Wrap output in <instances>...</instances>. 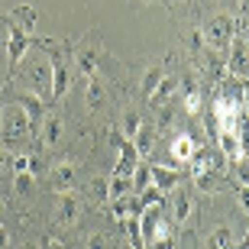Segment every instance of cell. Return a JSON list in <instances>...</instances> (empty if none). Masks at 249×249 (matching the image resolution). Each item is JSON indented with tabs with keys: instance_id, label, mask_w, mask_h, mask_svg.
Returning a JSON list of instances; mask_svg holds the SVG:
<instances>
[{
	"instance_id": "3",
	"label": "cell",
	"mask_w": 249,
	"mask_h": 249,
	"mask_svg": "<svg viewBox=\"0 0 249 249\" xmlns=\"http://www.w3.org/2000/svg\"><path fill=\"white\" fill-rule=\"evenodd\" d=\"M23 84L29 88V94H39V97H46V94L52 91V65H46V62H26Z\"/></svg>"
},
{
	"instance_id": "30",
	"label": "cell",
	"mask_w": 249,
	"mask_h": 249,
	"mask_svg": "<svg viewBox=\"0 0 249 249\" xmlns=\"http://www.w3.org/2000/svg\"><path fill=\"white\" fill-rule=\"evenodd\" d=\"M42 249H65L58 240H52V236H46V243H42Z\"/></svg>"
},
{
	"instance_id": "6",
	"label": "cell",
	"mask_w": 249,
	"mask_h": 249,
	"mask_svg": "<svg viewBox=\"0 0 249 249\" xmlns=\"http://www.w3.org/2000/svg\"><path fill=\"white\" fill-rule=\"evenodd\" d=\"M223 165H227L223 152L220 149H207V146H201L197 152H194V159H191L194 175H197V172H223Z\"/></svg>"
},
{
	"instance_id": "29",
	"label": "cell",
	"mask_w": 249,
	"mask_h": 249,
	"mask_svg": "<svg viewBox=\"0 0 249 249\" xmlns=\"http://www.w3.org/2000/svg\"><path fill=\"white\" fill-rule=\"evenodd\" d=\"M243 110H246V117H249V81L243 84Z\"/></svg>"
},
{
	"instance_id": "15",
	"label": "cell",
	"mask_w": 249,
	"mask_h": 249,
	"mask_svg": "<svg viewBox=\"0 0 249 249\" xmlns=\"http://www.w3.org/2000/svg\"><path fill=\"white\" fill-rule=\"evenodd\" d=\"M46 126H42V146H55L58 139H62V117H55V113H52V117H46Z\"/></svg>"
},
{
	"instance_id": "34",
	"label": "cell",
	"mask_w": 249,
	"mask_h": 249,
	"mask_svg": "<svg viewBox=\"0 0 249 249\" xmlns=\"http://www.w3.org/2000/svg\"><path fill=\"white\" fill-rule=\"evenodd\" d=\"M0 213H3V204H0Z\"/></svg>"
},
{
	"instance_id": "31",
	"label": "cell",
	"mask_w": 249,
	"mask_h": 249,
	"mask_svg": "<svg viewBox=\"0 0 249 249\" xmlns=\"http://www.w3.org/2000/svg\"><path fill=\"white\" fill-rule=\"evenodd\" d=\"M7 165H13V159H10V152L0 149V168H7Z\"/></svg>"
},
{
	"instance_id": "21",
	"label": "cell",
	"mask_w": 249,
	"mask_h": 249,
	"mask_svg": "<svg viewBox=\"0 0 249 249\" xmlns=\"http://www.w3.org/2000/svg\"><path fill=\"white\" fill-rule=\"evenodd\" d=\"M101 104H104V81L101 78H91L88 81V107L91 110H101Z\"/></svg>"
},
{
	"instance_id": "7",
	"label": "cell",
	"mask_w": 249,
	"mask_h": 249,
	"mask_svg": "<svg viewBox=\"0 0 249 249\" xmlns=\"http://www.w3.org/2000/svg\"><path fill=\"white\" fill-rule=\"evenodd\" d=\"M78 194L74 191H65L58 194V201H55V223L58 227H71L74 220H78Z\"/></svg>"
},
{
	"instance_id": "4",
	"label": "cell",
	"mask_w": 249,
	"mask_h": 249,
	"mask_svg": "<svg viewBox=\"0 0 249 249\" xmlns=\"http://www.w3.org/2000/svg\"><path fill=\"white\" fill-rule=\"evenodd\" d=\"M0 123H3V136L7 139H19L29 133V117L19 104H10L7 110H0Z\"/></svg>"
},
{
	"instance_id": "10",
	"label": "cell",
	"mask_w": 249,
	"mask_h": 249,
	"mask_svg": "<svg viewBox=\"0 0 249 249\" xmlns=\"http://www.w3.org/2000/svg\"><path fill=\"white\" fill-rule=\"evenodd\" d=\"M197 142H194L191 136H188V133H178L175 139H172V146H168V152H172V159H175V162H181V165H188V162H191L194 159V152H197Z\"/></svg>"
},
{
	"instance_id": "26",
	"label": "cell",
	"mask_w": 249,
	"mask_h": 249,
	"mask_svg": "<svg viewBox=\"0 0 249 249\" xmlns=\"http://www.w3.org/2000/svg\"><path fill=\"white\" fill-rule=\"evenodd\" d=\"M13 185H17L19 194H26L29 188H33V172H17V175H13Z\"/></svg>"
},
{
	"instance_id": "12",
	"label": "cell",
	"mask_w": 249,
	"mask_h": 249,
	"mask_svg": "<svg viewBox=\"0 0 249 249\" xmlns=\"http://www.w3.org/2000/svg\"><path fill=\"white\" fill-rule=\"evenodd\" d=\"M178 84H181V81H178L175 74H165V78L159 81V88L152 91V97H149V104H152V107H165V104L172 101V97H175Z\"/></svg>"
},
{
	"instance_id": "16",
	"label": "cell",
	"mask_w": 249,
	"mask_h": 249,
	"mask_svg": "<svg viewBox=\"0 0 249 249\" xmlns=\"http://www.w3.org/2000/svg\"><path fill=\"white\" fill-rule=\"evenodd\" d=\"M185 110L191 113V117L201 113V91H197L194 78H185Z\"/></svg>"
},
{
	"instance_id": "5",
	"label": "cell",
	"mask_w": 249,
	"mask_h": 249,
	"mask_svg": "<svg viewBox=\"0 0 249 249\" xmlns=\"http://www.w3.org/2000/svg\"><path fill=\"white\" fill-rule=\"evenodd\" d=\"M227 65H230V78H236V81H249V46H246V39H243V36H233Z\"/></svg>"
},
{
	"instance_id": "9",
	"label": "cell",
	"mask_w": 249,
	"mask_h": 249,
	"mask_svg": "<svg viewBox=\"0 0 249 249\" xmlns=\"http://www.w3.org/2000/svg\"><path fill=\"white\" fill-rule=\"evenodd\" d=\"M17 104L23 107V110H26V117H29V129L36 133V129H39V123L46 120V104L39 101L36 94H26V91H23V94L17 97Z\"/></svg>"
},
{
	"instance_id": "17",
	"label": "cell",
	"mask_w": 249,
	"mask_h": 249,
	"mask_svg": "<svg viewBox=\"0 0 249 249\" xmlns=\"http://www.w3.org/2000/svg\"><path fill=\"white\" fill-rule=\"evenodd\" d=\"M220 175L223 172H197V175H194V185L201 188L204 194H213V191H220Z\"/></svg>"
},
{
	"instance_id": "11",
	"label": "cell",
	"mask_w": 249,
	"mask_h": 249,
	"mask_svg": "<svg viewBox=\"0 0 249 249\" xmlns=\"http://www.w3.org/2000/svg\"><path fill=\"white\" fill-rule=\"evenodd\" d=\"M185 181V172H172V168H162V165H152V185L159 188L162 194L175 191L178 185Z\"/></svg>"
},
{
	"instance_id": "24",
	"label": "cell",
	"mask_w": 249,
	"mask_h": 249,
	"mask_svg": "<svg viewBox=\"0 0 249 249\" xmlns=\"http://www.w3.org/2000/svg\"><path fill=\"white\" fill-rule=\"evenodd\" d=\"M230 172L236 175V185H249V156L230 162Z\"/></svg>"
},
{
	"instance_id": "2",
	"label": "cell",
	"mask_w": 249,
	"mask_h": 249,
	"mask_svg": "<svg viewBox=\"0 0 249 249\" xmlns=\"http://www.w3.org/2000/svg\"><path fill=\"white\" fill-rule=\"evenodd\" d=\"M0 23H3V26H7V55H10V74H17L19 71V65H23V58H26V49H29V42H33V39L26 36V33H23V29L17 26V23H13V19L7 17V13H0Z\"/></svg>"
},
{
	"instance_id": "1",
	"label": "cell",
	"mask_w": 249,
	"mask_h": 249,
	"mask_svg": "<svg viewBox=\"0 0 249 249\" xmlns=\"http://www.w3.org/2000/svg\"><path fill=\"white\" fill-rule=\"evenodd\" d=\"M201 36H204V42L211 49H230V42H233V36H236V17H227V13H220V17H211L207 23H204V29H201Z\"/></svg>"
},
{
	"instance_id": "23",
	"label": "cell",
	"mask_w": 249,
	"mask_h": 249,
	"mask_svg": "<svg viewBox=\"0 0 249 249\" xmlns=\"http://www.w3.org/2000/svg\"><path fill=\"white\" fill-rule=\"evenodd\" d=\"M162 78H165V71H162L159 65H152V68L146 71V78H142V94H146V97H152V91L159 88V81H162Z\"/></svg>"
},
{
	"instance_id": "27",
	"label": "cell",
	"mask_w": 249,
	"mask_h": 249,
	"mask_svg": "<svg viewBox=\"0 0 249 249\" xmlns=\"http://www.w3.org/2000/svg\"><path fill=\"white\" fill-rule=\"evenodd\" d=\"M236 188V197H240V204H243V211L249 213V185H233Z\"/></svg>"
},
{
	"instance_id": "28",
	"label": "cell",
	"mask_w": 249,
	"mask_h": 249,
	"mask_svg": "<svg viewBox=\"0 0 249 249\" xmlns=\"http://www.w3.org/2000/svg\"><path fill=\"white\" fill-rule=\"evenodd\" d=\"M88 249H107V236L104 233H94L91 240H88Z\"/></svg>"
},
{
	"instance_id": "8",
	"label": "cell",
	"mask_w": 249,
	"mask_h": 249,
	"mask_svg": "<svg viewBox=\"0 0 249 249\" xmlns=\"http://www.w3.org/2000/svg\"><path fill=\"white\" fill-rule=\"evenodd\" d=\"M49 181H52V188H55L58 194L71 191V188H78V168H74L71 162H62L58 168H52V175H49Z\"/></svg>"
},
{
	"instance_id": "19",
	"label": "cell",
	"mask_w": 249,
	"mask_h": 249,
	"mask_svg": "<svg viewBox=\"0 0 249 249\" xmlns=\"http://www.w3.org/2000/svg\"><path fill=\"white\" fill-rule=\"evenodd\" d=\"M149 185H152V165H136V172H133V194H142Z\"/></svg>"
},
{
	"instance_id": "25",
	"label": "cell",
	"mask_w": 249,
	"mask_h": 249,
	"mask_svg": "<svg viewBox=\"0 0 249 249\" xmlns=\"http://www.w3.org/2000/svg\"><path fill=\"white\" fill-rule=\"evenodd\" d=\"M149 142H152V126H146V123H142V129H139L136 139H133V146H136L139 156H146V152H149Z\"/></svg>"
},
{
	"instance_id": "13",
	"label": "cell",
	"mask_w": 249,
	"mask_h": 249,
	"mask_svg": "<svg viewBox=\"0 0 249 249\" xmlns=\"http://www.w3.org/2000/svg\"><path fill=\"white\" fill-rule=\"evenodd\" d=\"M97 55H101V49H97V46H81L78 52H74L78 68H81L88 78H97Z\"/></svg>"
},
{
	"instance_id": "22",
	"label": "cell",
	"mask_w": 249,
	"mask_h": 249,
	"mask_svg": "<svg viewBox=\"0 0 249 249\" xmlns=\"http://www.w3.org/2000/svg\"><path fill=\"white\" fill-rule=\"evenodd\" d=\"M139 129H142V120H139V113H136V110H126V113H123V136L133 142Z\"/></svg>"
},
{
	"instance_id": "14",
	"label": "cell",
	"mask_w": 249,
	"mask_h": 249,
	"mask_svg": "<svg viewBox=\"0 0 249 249\" xmlns=\"http://www.w3.org/2000/svg\"><path fill=\"white\" fill-rule=\"evenodd\" d=\"M7 17L13 19V23H17V26L23 29L26 36L33 33V29H36V19H39V17H36V10H33V7H13V10L7 13Z\"/></svg>"
},
{
	"instance_id": "18",
	"label": "cell",
	"mask_w": 249,
	"mask_h": 249,
	"mask_svg": "<svg viewBox=\"0 0 249 249\" xmlns=\"http://www.w3.org/2000/svg\"><path fill=\"white\" fill-rule=\"evenodd\" d=\"M172 213H175V223H185L188 217H191V197H188L185 191L172 197Z\"/></svg>"
},
{
	"instance_id": "32",
	"label": "cell",
	"mask_w": 249,
	"mask_h": 249,
	"mask_svg": "<svg viewBox=\"0 0 249 249\" xmlns=\"http://www.w3.org/2000/svg\"><path fill=\"white\" fill-rule=\"evenodd\" d=\"M7 246H10V233L0 227V249H7Z\"/></svg>"
},
{
	"instance_id": "20",
	"label": "cell",
	"mask_w": 249,
	"mask_h": 249,
	"mask_svg": "<svg viewBox=\"0 0 249 249\" xmlns=\"http://www.w3.org/2000/svg\"><path fill=\"white\" fill-rule=\"evenodd\" d=\"M233 246V233L230 227H220V230H213L211 233V240H207V246L204 249H230Z\"/></svg>"
},
{
	"instance_id": "33",
	"label": "cell",
	"mask_w": 249,
	"mask_h": 249,
	"mask_svg": "<svg viewBox=\"0 0 249 249\" xmlns=\"http://www.w3.org/2000/svg\"><path fill=\"white\" fill-rule=\"evenodd\" d=\"M23 249H36V246H23Z\"/></svg>"
}]
</instances>
